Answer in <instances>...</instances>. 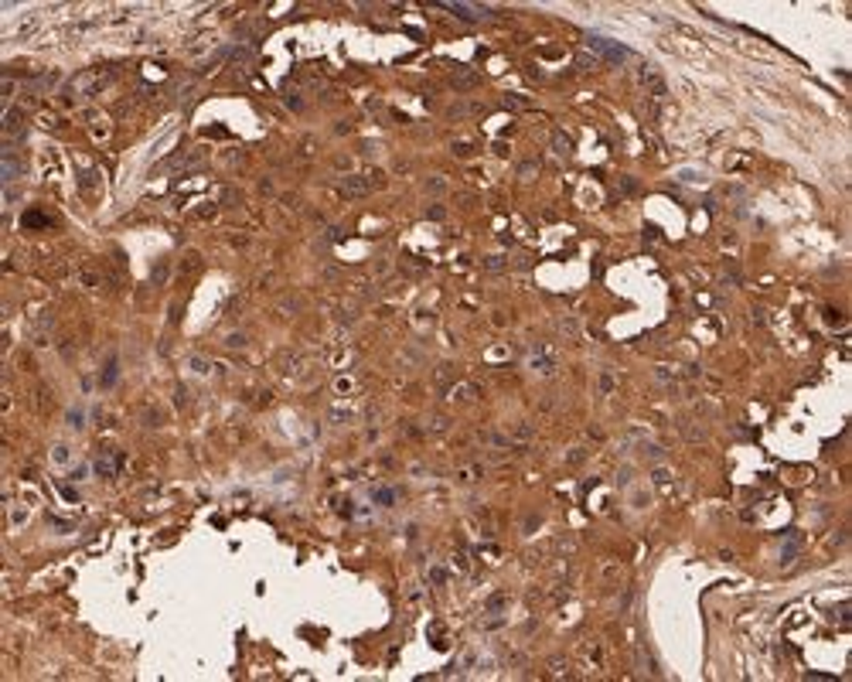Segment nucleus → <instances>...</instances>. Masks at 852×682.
I'll list each match as a JSON object with an SVG mask.
<instances>
[{
	"mask_svg": "<svg viewBox=\"0 0 852 682\" xmlns=\"http://www.w3.org/2000/svg\"><path fill=\"white\" fill-rule=\"evenodd\" d=\"M587 44H590L597 55H604L607 62H628V58H631V51H628L624 44L611 42V38H600V34H587Z\"/></svg>",
	"mask_w": 852,
	"mask_h": 682,
	"instance_id": "obj_1",
	"label": "nucleus"
},
{
	"mask_svg": "<svg viewBox=\"0 0 852 682\" xmlns=\"http://www.w3.org/2000/svg\"><path fill=\"white\" fill-rule=\"evenodd\" d=\"M447 11H454L457 18H464V21H481L484 18V11L488 7H478V4H443Z\"/></svg>",
	"mask_w": 852,
	"mask_h": 682,
	"instance_id": "obj_2",
	"label": "nucleus"
}]
</instances>
